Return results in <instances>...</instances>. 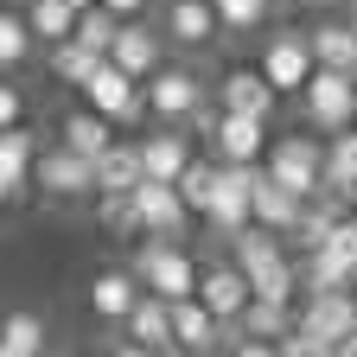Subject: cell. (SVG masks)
<instances>
[{
  "label": "cell",
  "instance_id": "ffe728a7",
  "mask_svg": "<svg viewBox=\"0 0 357 357\" xmlns=\"http://www.w3.org/2000/svg\"><path fill=\"white\" fill-rule=\"evenodd\" d=\"M128 338H141V344H153V351H166V344H178L172 338V300H160V294H141V306L128 312V326H121Z\"/></svg>",
  "mask_w": 357,
  "mask_h": 357
},
{
  "label": "cell",
  "instance_id": "1f68e13d",
  "mask_svg": "<svg viewBox=\"0 0 357 357\" xmlns=\"http://www.w3.org/2000/svg\"><path fill=\"white\" fill-rule=\"evenodd\" d=\"M332 230H338V211L326 204V192L306 198V211H300V223H294V243H300V249H319V243H332Z\"/></svg>",
  "mask_w": 357,
  "mask_h": 357
},
{
  "label": "cell",
  "instance_id": "7c38bea8",
  "mask_svg": "<svg viewBox=\"0 0 357 357\" xmlns=\"http://www.w3.org/2000/svg\"><path fill=\"white\" fill-rule=\"evenodd\" d=\"M217 32H223L217 0H166V38L178 45V52H204Z\"/></svg>",
  "mask_w": 357,
  "mask_h": 357
},
{
  "label": "cell",
  "instance_id": "e575fe53",
  "mask_svg": "<svg viewBox=\"0 0 357 357\" xmlns=\"http://www.w3.org/2000/svg\"><path fill=\"white\" fill-rule=\"evenodd\" d=\"M217 20L223 32H255L268 20V0H217Z\"/></svg>",
  "mask_w": 357,
  "mask_h": 357
},
{
  "label": "cell",
  "instance_id": "9c48e42d",
  "mask_svg": "<svg viewBox=\"0 0 357 357\" xmlns=\"http://www.w3.org/2000/svg\"><path fill=\"white\" fill-rule=\"evenodd\" d=\"M204 109V83L192 70H153L147 77V115L153 121H192Z\"/></svg>",
  "mask_w": 357,
  "mask_h": 357
},
{
  "label": "cell",
  "instance_id": "8d00e7d4",
  "mask_svg": "<svg viewBox=\"0 0 357 357\" xmlns=\"http://www.w3.org/2000/svg\"><path fill=\"white\" fill-rule=\"evenodd\" d=\"M26 121V102H20V89L13 83H0V128H20Z\"/></svg>",
  "mask_w": 357,
  "mask_h": 357
},
{
  "label": "cell",
  "instance_id": "7dc6e473",
  "mask_svg": "<svg viewBox=\"0 0 357 357\" xmlns=\"http://www.w3.org/2000/svg\"><path fill=\"white\" fill-rule=\"evenodd\" d=\"M351 77H357V64H351Z\"/></svg>",
  "mask_w": 357,
  "mask_h": 357
},
{
  "label": "cell",
  "instance_id": "3957f363",
  "mask_svg": "<svg viewBox=\"0 0 357 357\" xmlns=\"http://www.w3.org/2000/svg\"><path fill=\"white\" fill-rule=\"evenodd\" d=\"M134 275H141V287L160 294V300H192L198 294V261L178 249L172 236H153L141 249V261H134Z\"/></svg>",
  "mask_w": 357,
  "mask_h": 357
},
{
  "label": "cell",
  "instance_id": "f1b7e54d",
  "mask_svg": "<svg viewBox=\"0 0 357 357\" xmlns=\"http://www.w3.org/2000/svg\"><path fill=\"white\" fill-rule=\"evenodd\" d=\"M26 20H32V32H38L45 45H64V38L77 32V7H70V0H32Z\"/></svg>",
  "mask_w": 357,
  "mask_h": 357
},
{
  "label": "cell",
  "instance_id": "ba28073f",
  "mask_svg": "<svg viewBox=\"0 0 357 357\" xmlns=\"http://www.w3.org/2000/svg\"><path fill=\"white\" fill-rule=\"evenodd\" d=\"M198 300L217 312L223 326H236L249 312V300H255V281H249L243 261H223V268H204V275H198Z\"/></svg>",
  "mask_w": 357,
  "mask_h": 357
},
{
  "label": "cell",
  "instance_id": "44dd1931",
  "mask_svg": "<svg viewBox=\"0 0 357 357\" xmlns=\"http://www.w3.org/2000/svg\"><path fill=\"white\" fill-rule=\"evenodd\" d=\"M64 147H77V153H89V160H102V153L115 147V121H109L102 109H77V115H64Z\"/></svg>",
  "mask_w": 357,
  "mask_h": 357
},
{
  "label": "cell",
  "instance_id": "6da1fadb",
  "mask_svg": "<svg viewBox=\"0 0 357 357\" xmlns=\"http://www.w3.org/2000/svg\"><path fill=\"white\" fill-rule=\"evenodd\" d=\"M268 178V166L261 160H223V172H217V198H211V211H204V223L217 236H236V230H249L255 223V185Z\"/></svg>",
  "mask_w": 357,
  "mask_h": 357
},
{
  "label": "cell",
  "instance_id": "5b68a950",
  "mask_svg": "<svg viewBox=\"0 0 357 357\" xmlns=\"http://www.w3.org/2000/svg\"><path fill=\"white\" fill-rule=\"evenodd\" d=\"M83 102H89V109H102V115L121 128V121H141V115H147V83H141V77H128V70L109 58L96 77L83 83Z\"/></svg>",
  "mask_w": 357,
  "mask_h": 357
},
{
  "label": "cell",
  "instance_id": "2e32d148",
  "mask_svg": "<svg viewBox=\"0 0 357 357\" xmlns=\"http://www.w3.org/2000/svg\"><path fill=\"white\" fill-rule=\"evenodd\" d=\"M109 58H115V64H121L128 77H141V83H147V77L160 70V32H153L147 20H128V26H121V38H115V52H109Z\"/></svg>",
  "mask_w": 357,
  "mask_h": 357
},
{
  "label": "cell",
  "instance_id": "4fadbf2b",
  "mask_svg": "<svg viewBox=\"0 0 357 357\" xmlns=\"http://www.w3.org/2000/svg\"><path fill=\"white\" fill-rule=\"evenodd\" d=\"M261 70H268V83H275L281 96H300L306 77L319 70V58H312V45H306V38H294V32H287V38H275V45L261 52Z\"/></svg>",
  "mask_w": 357,
  "mask_h": 357
},
{
  "label": "cell",
  "instance_id": "7bdbcfd3",
  "mask_svg": "<svg viewBox=\"0 0 357 357\" xmlns=\"http://www.w3.org/2000/svg\"><path fill=\"white\" fill-rule=\"evenodd\" d=\"M7 198H13V192H7V185H0V204H7Z\"/></svg>",
  "mask_w": 357,
  "mask_h": 357
},
{
  "label": "cell",
  "instance_id": "bcb514c9",
  "mask_svg": "<svg viewBox=\"0 0 357 357\" xmlns=\"http://www.w3.org/2000/svg\"><path fill=\"white\" fill-rule=\"evenodd\" d=\"M344 344H357V332H351V338H344Z\"/></svg>",
  "mask_w": 357,
  "mask_h": 357
},
{
  "label": "cell",
  "instance_id": "277c9868",
  "mask_svg": "<svg viewBox=\"0 0 357 357\" xmlns=\"http://www.w3.org/2000/svg\"><path fill=\"white\" fill-rule=\"evenodd\" d=\"M300 102H306V121H312V128L338 134V128H351V121H357V77H351V70H332V64H319V70L306 77Z\"/></svg>",
  "mask_w": 357,
  "mask_h": 357
},
{
  "label": "cell",
  "instance_id": "74e56055",
  "mask_svg": "<svg viewBox=\"0 0 357 357\" xmlns=\"http://www.w3.org/2000/svg\"><path fill=\"white\" fill-rule=\"evenodd\" d=\"M332 243H338V249H344V255L357 261V217H338V230H332Z\"/></svg>",
  "mask_w": 357,
  "mask_h": 357
},
{
  "label": "cell",
  "instance_id": "8992f818",
  "mask_svg": "<svg viewBox=\"0 0 357 357\" xmlns=\"http://www.w3.org/2000/svg\"><path fill=\"white\" fill-rule=\"evenodd\" d=\"M32 185L45 198H89V192H96V160L77 153V147H52V153H38Z\"/></svg>",
  "mask_w": 357,
  "mask_h": 357
},
{
  "label": "cell",
  "instance_id": "d590c367",
  "mask_svg": "<svg viewBox=\"0 0 357 357\" xmlns=\"http://www.w3.org/2000/svg\"><path fill=\"white\" fill-rule=\"evenodd\" d=\"M230 357H281V344H275V338H249V332H236V338H230Z\"/></svg>",
  "mask_w": 357,
  "mask_h": 357
},
{
  "label": "cell",
  "instance_id": "f35d334b",
  "mask_svg": "<svg viewBox=\"0 0 357 357\" xmlns=\"http://www.w3.org/2000/svg\"><path fill=\"white\" fill-rule=\"evenodd\" d=\"M109 357H160V351H153V344H141V338H121Z\"/></svg>",
  "mask_w": 357,
  "mask_h": 357
},
{
  "label": "cell",
  "instance_id": "b9f144b4",
  "mask_svg": "<svg viewBox=\"0 0 357 357\" xmlns=\"http://www.w3.org/2000/svg\"><path fill=\"white\" fill-rule=\"evenodd\" d=\"M70 7H77V13H83V7H96V0H70Z\"/></svg>",
  "mask_w": 357,
  "mask_h": 357
},
{
  "label": "cell",
  "instance_id": "d4e9b609",
  "mask_svg": "<svg viewBox=\"0 0 357 357\" xmlns=\"http://www.w3.org/2000/svg\"><path fill=\"white\" fill-rule=\"evenodd\" d=\"M0 357H45V319L38 312H0Z\"/></svg>",
  "mask_w": 357,
  "mask_h": 357
},
{
  "label": "cell",
  "instance_id": "d6986e66",
  "mask_svg": "<svg viewBox=\"0 0 357 357\" xmlns=\"http://www.w3.org/2000/svg\"><path fill=\"white\" fill-rule=\"evenodd\" d=\"M300 211H306V198H300V192H287L281 178H261V185H255V223H268V230L294 236Z\"/></svg>",
  "mask_w": 357,
  "mask_h": 357
},
{
  "label": "cell",
  "instance_id": "e0dca14e",
  "mask_svg": "<svg viewBox=\"0 0 357 357\" xmlns=\"http://www.w3.org/2000/svg\"><path fill=\"white\" fill-rule=\"evenodd\" d=\"M141 166H147V178H172L178 185V172L192 166V147H185V134H178V121H166L160 134L141 141Z\"/></svg>",
  "mask_w": 357,
  "mask_h": 357
},
{
  "label": "cell",
  "instance_id": "ab89813d",
  "mask_svg": "<svg viewBox=\"0 0 357 357\" xmlns=\"http://www.w3.org/2000/svg\"><path fill=\"white\" fill-rule=\"evenodd\" d=\"M102 7H115L121 20H141V13H147V0H102Z\"/></svg>",
  "mask_w": 357,
  "mask_h": 357
},
{
  "label": "cell",
  "instance_id": "ac0fdd59",
  "mask_svg": "<svg viewBox=\"0 0 357 357\" xmlns=\"http://www.w3.org/2000/svg\"><path fill=\"white\" fill-rule=\"evenodd\" d=\"M141 178H147V166H141V147H109L102 160H96V192L102 198H128L134 185H141Z\"/></svg>",
  "mask_w": 357,
  "mask_h": 357
},
{
  "label": "cell",
  "instance_id": "4dcf8cb0",
  "mask_svg": "<svg viewBox=\"0 0 357 357\" xmlns=\"http://www.w3.org/2000/svg\"><path fill=\"white\" fill-rule=\"evenodd\" d=\"M121 26H128V20H121L115 7H102V0H96V7H83V13H77V38H83V45H96V52H115Z\"/></svg>",
  "mask_w": 357,
  "mask_h": 357
},
{
  "label": "cell",
  "instance_id": "83f0119b",
  "mask_svg": "<svg viewBox=\"0 0 357 357\" xmlns=\"http://www.w3.org/2000/svg\"><path fill=\"white\" fill-rule=\"evenodd\" d=\"M351 275H357V261H351L338 243H319V249H312V261H306V287H312V294H326V287H351Z\"/></svg>",
  "mask_w": 357,
  "mask_h": 357
},
{
  "label": "cell",
  "instance_id": "4316f807",
  "mask_svg": "<svg viewBox=\"0 0 357 357\" xmlns=\"http://www.w3.org/2000/svg\"><path fill=\"white\" fill-rule=\"evenodd\" d=\"M326 185L332 192H357V121L326 141Z\"/></svg>",
  "mask_w": 357,
  "mask_h": 357
},
{
  "label": "cell",
  "instance_id": "8fae6325",
  "mask_svg": "<svg viewBox=\"0 0 357 357\" xmlns=\"http://www.w3.org/2000/svg\"><path fill=\"white\" fill-rule=\"evenodd\" d=\"M211 141H217V160H261L268 153V115L223 109L217 128H211Z\"/></svg>",
  "mask_w": 357,
  "mask_h": 357
},
{
  "label": "cell",
  "instance_id": "f6af8a7d",
  "mask_svg": "<svg viewBox=\"0 0 357 357\" xmlns=\"http://www.w3.org/2000/svg\"><path fill=\"white\" fill-rule=\"evenodd\" d=\"M351 294H357V275H351Z\"/></svg>",
  "mask_w": 357,
  "mask_h": 357
},
{
  "label": "cell",
  "instance_id": "7a4b0ae2",
  "mask_svg": "<svg viewBox=\"0 0 357 357\" xmlns=\"http://www.w3.org/2000/svg\"><path fill=\"white\" fill-rule=\"evenodd\" d=\"M261 166H268V178H281V185L300 192V198L332 192V185H326V147L312 141V134H281V141H268Z\"/></svg>",
  "mask_w": 357,
  "mask_h": 357
},
{
  "label": "cell",
  "instance_id": "836d02e7",
  "mask_svg": "<svg viewBox=\"0 0 357 357\" xmlns=\"http://www.w3.org/2000/svg\"><path fill=\"white\" fill-rule=\"evenodd\" d=\"M236 332H249V338H281L287 332V306L281 300H249V312L236 319Z\"/></svg>",
  "mask_w": 357,
  "mask_h": 357
},
{
  "label": "cell",
  "instance_id": "7402d4cb",
  "mask_svg": "<svg viewBox=\"0 0 357 357\" xmlns=\"http://www.w3.org/2000/svg\"><path fill=\"white\" fill-rule=\"evenodd\" d=\"M306 45H312V58L332 64V70H351V64H357V26H351V20H326V26H312Z\"/></svg>",
  "mask_w": 357,
  "mask_h": 357
},
{
  "label": "cell",
  "instance_id": "cb8c5ba5",
  "mask_svg": "<svg viewBox=\"0 0 357 357\" xmlns=\"http://www.w3.org/2000/svg\"><path fill=\"white\" fill-rule=\"evenodd\" d=\"M32 166H38V153H32L26 121H20V128H0V185H7V192H20L26 178H32Z\"/></svg>",
  "mask_w": 357,
  "mask_h": 357
},
{
  "label": "cell",
  "instance_id": "f546056e",
  "mask_svg": "<svg viewBox=\"0 0 357 357\" xmlns=\"http://www.w3.org/2000/svg\"><path fill=\"white\" fill-rule=\"evenodd\" d=\"M217 172H223V160H192L185 172H178V198H185L198 217H204L211 198H217Z\"/></svg>",
  "mask_w": 357,
  "mask_h": 357
},
{
  "label": "cell",
  "instance_id": "60d3db41",
  "mask_svg": "<svg viewBox=\"0 0 357 357\" xmlns=\"http://www.w3.org/2000/svg\"><path fill=\"white\" fill-rule=\"evenodd\" d=\"M160 357H198V351H185V344H166V351H160Z\"/></svg>",
  "mask_w": 357,
  "mask_h": 357
},
{
  "label": "cell",
  "instance_id": "52a82bcc",
  "mask_svg": "<svg viewBox=\"0 0 357 357\" xmlns=\"http://www.w3.org/2000/svg\"><path fill=\"white\" fill-rule=\"evenodd\" d=\"M128 204H134V230H147V236H178V223L192 211L172 178H141V185L128 192Z\"/></svg>",
  "mask_w": 357,
  "mask_h": 357
},
{
  "label": "cell",
  "instance_id": "ee69618b",
  "mask_svg": "<svg viewBox=\"0 0 357 357\" xmlns=\"http://www.w3.org/2000/svg\"><path fill=\"white\" fill-rule=\"evenodd\" d=\"M351 26H357V0H351Z\"/></svg>",
  "mask_w": 357,
  "mask_h": 357
},
{
  "label": "cell",
  "instance_id": "d6a6232c",
  "mask_svg": "<svg viewBox=\"0 0 357 357\" xmlns=\"http://www.w3.org/2000/svg\"><path fill=\"white\" fill-rule=\"evenodd\" d=\"M32 20H20L13 7H0V70H13V64H26V52H32Z\"/></svg>",
  "mask_w": 357,
  "mask_h": 357
},
{
  "label": "cell",
  "instance_id": "484cf974",
  "mask_svg": "<svg viewBox=\"0 0 357 357\" xmlns=\"http://www.w3.org/2000/svg\"><path fill=\"white\" fill-rule=\"evenodd\" d=\"M102 64H109V52H96V45H83L77 32H70L64 45H52V70H58L64 83H77V89H83L89 77H96Z\"/></svg>",
  "mask_w": 357,
  "mask_h": 357
},
{
  "label": "cell",
  "instance_id": "9a60e30c",
  "mask_svg": "<svg viewBox=\"0 0 357 357\" xmlns=\"http://www.w3.org/2000/svg\"><path fill=\"white\" fill-rule=\"evenodd\" d=\"M223 332H230V326H223L198 294H192V300H172V338L185 344V351H198V357H204L211 344H223Z\"/></svg>",
  "mask_w": 357,
  "mask_h": 357
},
{
  "label": "cell",
  "instance_id": "30bf717a",
  "mask_svg": "<svg viewBox=\"0 0 357 357\" xmlns=\"http://www.w3.org/2000/svg\"><path fill=\"white\" fill-rule=\"evenodd\" d=\"M300 326L312 338H326V344H344L357 332V294L351 287H326V294H312L306 312H300Z\"/></svg>",
  "mask_w": 357,
  "mask_h": 357
},
{
  "label": "cell",
  "instance_id": "603a6c76",
  "mask_svg": "<svg viewBox=\"0 0 357 357\" xmlns=\"http://www.w3.org/2000/svg\"><path fill=\"white\" fill-rule=\"evenodd\" d=\"M281 89L268 83V70H230L223 77V109H249V115H268Z\"/></svg>",
  "mask_w": 357,
  "mask_h": 357
},
{
  "label": "cell",
  "instance_id": "5bb4252c",
  "mask_svg": "<svg viewBox=\"0 0 357 357\" xmlns=\"http://www.w3.org/2000/svg\"><path fill=\"white\" fill-rule=\"evenodd\" d=\"M141 275H128V268H102L96 281H89V312L96 319H109V326H128V312L141 306Z\"/></svg>",
  "mask_w": 357,
  "mask_h": 357
}]
</instances>
